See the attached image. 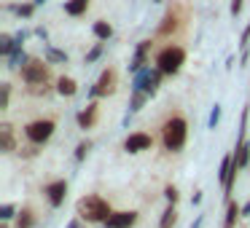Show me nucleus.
Here are the masks:
<instances>
[{
  "label": "nucleus",
  "mask_w": 250,
  "mask_h": 228,
  "mask_svg": "<svg viewBox=\"0 0 250 228\" xmlns=\"http://www.w3.org/2000/svg\"><path fill=\"white\" fill-rule=\"evenodd\" d=\"M153 148V137L146 134V132H135L124 140V151L126 153H143V151H151Z\"/></svg>",
  "instance_id": "9"
},
{
  "label": "nucleus",
  "mask_w": 250,
  "mask_h": 228,
  "mask_svg": "<svg viewBox=\"0 0 250 228\" xmlns=\"http://www.w3.org/2000/svg\"><path fill=\"white\" fill-rule=\"evenodd\" d=\"M248 43H250V24L242 30V38H239V46H242V51L248 49Z\"/></svg>",
  "instance_id": "35"
},
{
  "label": "nucleus",
  "mask_w": 250,
  "mask_h": 228,
  "mask_svg": "<svg viewBox=\"0 0 250 228\" xmlns=\"http://www.w3.org/2000/svg\"><path fill=\"white\" fill-rule=\"evenodd\" d=\"M164 199H167L169 204H178V199H180L178 188H175V185H167V188H164Z\"/></svg>",
  "instance_id": "32"
},
{
  "label": "nucleus",
  "mask_w": 250,
  "mask_h": 228,
  "mask_svg": "<svg viewBox=\"0 0 250 228\" xmlns=\"http://www.w3.org/2000/svg\"><path fill=\"white\" fill-rule=\"evenodd\" d=\"M67 228H86V226H83V223H81V217L76 215V220H70V223H67Z\"/></svg>",
  "instance_id": "37"
},
{
  "label": "nucleus",
  "mask_w": 250,
  "mask_h": 228,
  "mask_svg": "<svg viewBox=\"0 0 250 228\" xmlns=\"http://www.w3.org/2000/svg\"><path fill=\"white\" fill-rule=\"evenodd\" d=\"M14 49H17V43H14V35H0V54L8 57Z\"/></svg>",
  "instance_id": "26"
},
{
  "label": "nucleus",
  "mask_w": 250,
  "mask_h": 228,
  "mask_svg": "<svg viewBox=\"0 0 250 228\" xmlns=\"http://www.w3.org/2000/svg\"><path fill=\"white\" fill-rule=\"evenodd\" d=\"M76 215L81 217L83 223H105L110 217V204L97 193H89L83 199H78L76 204Z\"/></svg>",
  "instance_id": "1"
},
{
  "label": "nucleus",
  "mask_w": 250,
  "mask_h": 228,
  "mask_svg": "<svg viewBox=\"0 0 250 228\" xmlns=\"http://www.w3.org/2000/svg\"><path fill=\"white\" fill-rule=\"evenodd\" d=\"M76 92H78V83L73 81V78L62 76L60 81H57V94H60V97H73Z\"/></svg>",
  "instance_id": "16"
},
{
  "label": "nucleus",
  "mask_w": 250,
  "mask_h": 228,
  "mask_svg": "<svg viewBox=\"0 0 250 228\" xmlns=\"http://www.w3.org/2000/svg\"><path fill=\"white\" fill-rule=\"evenodd\" d=\"M237 172H239V167H237V161H234V156H223L221 169H218V180H221V185H223V190H226V196L234 190V180H237Z\"/></svg>",
  "instance_id": "7"
},
{
  "label": "nucleus",
  "mask_w": 250,
  "mask_h": 228,
  "mask_svg": "<svg viewBox=\"0 0 250 228\" xmlns=\"http://www.w3.org/2000/svg\"><path fill=\"white\" fill-rule=\"evenodd\" d=\"M27 38H30L27 30H19V33H14V43H17V49H22V43H24Z\"/></svg>",
  "instance_id": "34"
},
{
  "label": "nucleus",
  "mask_w": 250,
  "mask_h": 228,
  "mask_svg": "<svg viewBox=\"0 0 250 228\" xmlns=\"http://www.w3.org/2000/svg\"><path fill=\"white\" fill-rule=\"evenodd\" d=\"M35 35H38L41 40H46V38H49V33H46V27H38V30H35Z\"/></svg>",
  "instance_id": "38"
},
{
  "label": "nucleus",
  "mask_w": 250,
  "mask_h": 228,
  "mask_svg": "<svg viewBox=\"0 0 250 228\" xmlns=\"http://www.w3.org/2000/svg\"><path fill=\"white\" fill-rule=\"evenodd\" d=\"M22 81L27 86H46V81H49V59H30L22 67Z\"/></svg>",
  "instance_id": "6"
},
{
  "label": "nucleus",
  "mask_w": 250,
  "mask_h": 228,
  "mask_svg": "<svg viewBox=\"0 0 250 228\" xmlns=\"http://www.w3.org/2000/svg\"><path fill=\"white\" fill-rule=\"evenodd\" d=\"M14 217H17V204H3L0 207V220L3 223L14 220Z\"/></svg>",
  "instance_id": "29"
},
{
  "label": "nucleus",
  "mask_w": 250,
  "mask_h": 228,
  "mask_svg": "<svg viewBox=\"0 0 250 228\" xmlns=\"http://www.w3.org/2000/svg\"><path fill=\"white\" fill-rule=\"evenodd\" d=\"M78 126H81V129H92L94 126V121H97V105H86V108L81 110V113H78Z\"/></svg>",
  "instance_id": "14"
},
{
  "label": "nucleus",
  "mask_w": 250,
  "mask_h": 228,
  "mask_svg": "<svg viewBox=\"0 0 250 228\" xmlns=\"http://www.w3.org/2000/svg\"><path fill=\"white\" fill-rule=\"evenodd\" d=\"M33 3H35V6H43V3H46V0H33Z\"/></svg>",
  "instance_id": "41"
},
{
  "label": "nucleus",
  "mask_w": 250,
  "mask_h": 228,
  "mask_svg": "<svg viewBox=\"0 0 250 228\" xmlns=\"http://www.w3.org/2000/svg\"><path fill=\"white\" fill-rule=\"evenodd\" d=\"M218 121H221V105H215V108L210 110V121H207V129H215Z\"/></svg>",
  "instance_id": "31"
},
{
  "label": "nucleus",
  "mask_w": 250,
  "mask_h": 228,
  "mask_svg": "<svg viewBox=\"0 0 250 228\" xmlns=\"http://www.w3.org/2000/svg\"><path fill=\"white\" fill-rule=\"evenodd\" d=\"M169 30H175V14H167V17H164V24L159 27V33H162V35H167Z\"/></svg>",
  "instance_id": "33"
},
{
  "label": "nucleus",
  "mask_w": 250,
  "mask_h": 228,
  "mask_svg": "<svg viewBox=\"0 0 250 228\" xmlns=\"http://www.w3.org/2000/svg\"><path fill=\"white\" fill-rule=\"evenodd\" d=\"M43 193H46L51 207H62L65 204V196H67V180H51L43 188Z\"/></svg>",
  "instance_id": "10"
},
{
  "label": "nucleus",
  "mask_w": 250,
  "mask_h": 228,
  "mask_svg": "<svg viewBox=\"0 0 250 228\" xmlns=\"http://www.w3.org/2000/svg\"><path fill=\"white\" fill-rule=\"evenodd\" d=\"M242 217H250V201H245V204H242Z\"/></svg>",
  "instance_id": "39"
},
{
  "label": "nucleus",
  "mask_w": 250,
  "mask_h": 228,
  "mask_svg": "<svg viewBox=\"0 0 250 228\" xmlns=\"http://www.w3.org/2000/svg\"><path fill=\"white\" fill-rule=\"evenodd\" d=\"M113 92H116V70H103L97 83L89 89V97H108Z\"/></svg>",
  "instance_id": "8"
},
{
  "label": "nucleus",
  "mask_w": 250,
  "mask_h": 228,
  "mask_svg": "<svg viewBox=\"0 0 250 228\" xmlns=\"http://www.w3.org/2000/svg\"><path fill=\"white\" fill-rule=\"evenodd\" d=\"M237 217H242V207H239L237 201H229L226 217H223V228H234L237 226Z\"/></svg>",
  "instance_id": "15"
},
{
  "label": "nucleus",
  "mask_w": 250,
  "mask_h": 228,
  "mask_svg": "<svg viewBox=\"0 0 250 228\" xmlns=\"http://www.w3.org/2000/svg\"><path fill=\"white\" fill-rule=\"evenodd\" d=\"M0 151H3V153H14V151H17V142H14V126L11 124L0 126Z\"/></svg>",
  "instance_id": "13"
},
{
  "label": "nucleus",
  "mask_w": 250,
  "mask_h": 228,
  "mask_svg": "<svg viewBox=\"0 0 250 228\" xmlns=\"http://www.w3.org/2000/svg\"><path fill=\"white\" fill-rule=\"evenodd\" d=\"M86 8H89V0H67L65 3L67 17H81V14H86Z\"/></svg>",
  "instance_id": "18"
},
{
  "label": "nucleus",
  "mask_w": 250,
  "mask_h": 228,
  "mask_svg": "<svg viewBox=\"0 0 250 228\" xmlns=\"http://www.w3.org/2000/svg\"><path fill=\"white\" fill-rule=\"evenodd\" d=\"M148 51H151V40H140V46H137L135 57H132V62H129V70L132 73H137L140 67L148 65Z\"/></svg>",
  "instance_id": "12"
},
{
  "label": "nucleus",
  "mask_w": 250,
  "mask_h": 228,
  "mask_svg": "<svg viewBox=\"0 0 250 228\" xmlns=\"http://www.w3.org/2000/svg\"><path fill=\"white\" fill-rule=\"evenodd\" d=\"M6 59H8V67H11V70H19V67H24V65L30 62V57L24 54L22 49H14L11 54L6 57Z\"/></svg>",
  "instance_id": "19"
},
{
  "label": "nucleus",
  "mask_w": 250,
  "mask_h": 228,
  "mask_svg": "<svg viewBox=\"0 0 250 228\" xmlns=\"http://www.w3.org/2000/svg\"><path fill=\"white\" fill-rule=\"evenodd\" d=\"M33 223H35L33 209H27V207H24V209L17 215V228H33Z\"/></svg>",
  "instance_id": "23"
},
{
  "label": "nucleus",
  "mask_w": 250,
  "mask_h": 228,
  "mask_svg": "<svg viewBox=\"0 0 250 228\" xmlns=\"http://www.w3.org/2000/svg\"><path fill=\"white\" fill-rule=\"evenodd\" d=\"M153 65H156L164 76H175V73H180V67L186 65V51L180 49V46H164L156 54V62H153Z\"/></svg>",
  "instance_id": "4"
},
{
  "label": "nucleus",
  "mask_w": 250,
  "mask_h": 228,
  "mask_svg": "<svg viewBox=\"0 0 250 228\" xmlns=\"http://www.w3.org/2000/svg\"><path fill=\"white\" fill-rule=\"evenodd\" d=\"M35 11V3H22V6H11V14H17V17L22 19H30Z\"/></svg>",
  "instance_id": "25"
},
{
  "label": "nucleus",
  "mask_w": 250,
  "mask_h": 228,
  "mask_svg": "<svg viewBox=\"0 0 250 228\" xmlns=\"http://www.w3.org/2000/svg\"><path fill=\"white\" fill-rule=\"evenodd\" d=\"M8 99H11V86L8 83H0V110L8 108Z\"/></svg>",
  "instance_id": "30"
},
{
  "label": "nucleus",
  "mask_w": 250,
  "mask_h": 228,
  "mask_svg": "<svg viewBox=\"0 0 250 228\" xmlns=\"http://www.w3.org/2000/svg\"><path fill=\"white\" fill-rule=\"evenodd\" d=\"M137 223V212L135 209H121V212H110V217L103 223L105 228H132Z\"/></svg>",
  "instance_id": "11"
},
{
  "label": "nucleus",
  "mask_w": 250,
  "mask_h": 228,
  "mask_svg": "<svg viewBox=\"0 0 250 228\" xmlns=\"http://www.w3.org/2000/svg\"><path fill=\"white\" fill-rule=\"evenodd\" d=\"M92 33H94V38H97V40H110V35H113V27H110L105 19H100V22L92 24Z\"/></svg>",
  "instance_id": "20"
},
{
  "label": "nucleus",
  "mask_w": 250,
  "mask_h": 228,
  "mask_svg": "<svg viewBox=\"0 0 250 228\" xmlns=\"http://www.w3.org/2000/svg\"><path fill=\"white\" fill-rule=\"evenodd\" d=\"M153 3H162V0H153Z\"/></svg>",
  "instance_id": "42"
},
{
  "label": "nucleus",
  "mask_w": 250,
  "mask_h": 228,
  "mask_svg": "<svg viewBox=\"0 0 250 228\" xmlns=\"http://www.w3.org/2000/svg\"><path fill=\"white\" fill-rule=\"evenodd\" d=\"M162 76L164 73L159 67H151V65L140 67L135 73V78H132V92H146L148 97H153L159 92V86H162Z\"/></svg>",
  "instance_id": "3"
},
{
  "label": "nucleus",
  "mask_w": 250,
  "mask_h": 228,
  "mask_svg": "<svg viewBox=\"0 0 250 228\" xmlns=\"http://www.w3.org/2000/svg\"><path fill=\"white\" fill-rule=\"evenodd\" d=\"M202 223H205V215H199V217H196V220H194V226H191V228H202Z\"/></svg>",
  "instance_id": "40"
},
{
  "label": "nucleus",
  "mask_w": 250,
  "mask_h": 228,
  "mask_svg": "<svg viewBox=\"0 0 250 228\" xmlns=\"http://www.w3.org/2000/svg\"><path fill=\"white\" fill-rule=\"evenodd\" d=\"M46 59L57 62V65H67V54L60 49H54V46H46Z\"/></svg>",
  "instance_id": "22"
},
{
  "label": "nucleus",
  "mask_w": 250,
  "mask_h": 228,
  "mask_svg": "<svg viewBox=\"0 0 250 228\" xmlns=\"http://www.w3.org/2000/svg\"><path fill=\"white\" fill-rule=\"evenodd\" d=\"M89 151H92V140H81L76 148V161H83L89 156Z\"/></svg>",
  "instance_id": "28"
},
{
  "label": "nucleus",
  "mask_w": 250,
  "mask_h": 228,
  "mask_svg": "<svg viewBox=\"0 0 250 228\" xmlns=\"http://www.w3.org/2000/svg\"><path fill=\"white\" fill-rule=\"evenodd\" d=\"M239 11H242V0H231V17H237Z\"/></svg>",
  "instance_id": "36"
},
{
  "label": "nucleus",
  "mask_w": 250,
  "mask_h": 228,
  "mask_svg": "<svg viewBox=\"0 0 250 228\" xmlns=\"http://www.w3.org/2000/svg\"><path fill=\"white\" fill-rule=\"evenodd\" d=\"M103 51H105V40H103V43H94V49H92V51H86V57H83V62H86V65H92V62H97L100 57H103Z\"/></svg>",
  "instance_id": "27"
},
{
  "label": "nucleus",
  "mask_w": 250,
  "mask_h": 228,
  "mask_svg": "<svg viewBox=\"0 0 250 228\" xmlns=\"http://www.w3.org/2000/svg\"><path fill=\"white\" fill-rule=\"evenodd\" d=\"M54 129H57V124L51 118H38V121H30L24 126V134H27V140L33 145H46L54 137Z\"/></svg>",
  "instance_id": "5"
},
{
  "label": "nucleus",
  "mask_w": 250,
  "mask_h": 228,
  "mask_svg": "<svg viewBox=\"0 0 250 228\" xmlns=\"http://www.w3.org/2000/svg\"><path fill=\"white\" fill-rule=\"evenodd\" d=\"M146 99H148V94L146 92H132V99H129V113H137V110L146 105Z\"/></svg>",
  "instance_id": "24"
},
{
  "label": "nucleus",
  "mask_w": 250,
  "mask_h": 228,
  "mask_svg": "<svg viewBox=\"0 0 250 228\" xmlns=\"http://www.w3.org/2000/svg\"><path fill=\"white\" fill-rule=\"evenodd\" d=\"M234 161H237V167H239V169L250 167V142H248V140H245V142H239V145H237V153H234Z\"/></svg>",
  "instance_id": "17"
},
{
  "label": "nucleus",
  "mask_w": 250,
  "mask_h": 228,
  "mask_svg": "<svg viewBox=\"0 0 250 228\" xmlns=\"http://www.w3.org/2000/svg\"><path fill=\"white\" fill-rule=\"evenodd\" d=\"M175 223H178V209H175V204H169L167 209L162 212V220H159V228H175Z\"/></svg>",
  "instance_id": "21"
},
{
  "label": "nucleus",
  "mask_w": 250,
  "mask_h": 228,
  "mask_svg": "<svg viewBox=\"0 0 250 228\" xmlns=\"http://www.w3.org/2000/svg\"><path fill=\"white\" fill-rule=\"evenodd\" d=\"M186 140H188V124H186L183 115H172V118L164 121L162 142H164V148H167L169 153H178L180 148L186 145Z\"/></svg>",
  "instance_id": "2"
}]
</instances>
